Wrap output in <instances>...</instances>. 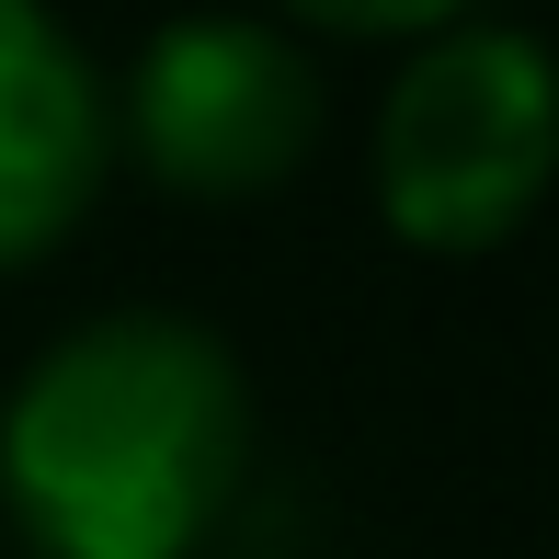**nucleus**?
Masks as SVG:
<instances>
[{"instance_id": "f257e3e1", "label": "nucleus", "mask_w": 559, "mask_h": 559, "mask_svg": "<svg viewBox=\"0 0 559 559\" xmlns=\"http://www.w3.org/2000/svg\"><path fill=\"white\" fill-rule=\"evenodd\" d=\"M251 468V377L183 309H92L0 389L23 559H194Z\"/></svg>"}, {"instance_id": "f03ea898", "label": "nucleus", "mask_w": 559, "mask_h": 559, "mask_svg": "<svg viewBox=\"0 0 559 559\" xmlns=\"http://www.w3.org/2000/svg\"><path fill=\"white\" fill-rule=\"evenodd\" d=\"M377 228L435 263L502 251L559 183V58L525 23H445L377 104Z\"/></svg>"}, {"instance_id": "7ed1b4c3", "label": "nucleus", "mask_w": 559, "mask_h": 559, "mask_svg": "<svg viewBox=\"0 0 559 559\" xmlns=\"http://www.w3.org/2000/svg\"><path fill=\"white\" fill-rule=\"evenodd\" d=\"M115 148L183 206H251L320 148V69L286 23L171 12L126 58Z\"/></svg>"}, {"instance_id": "20e7f679", "label": "nucleus", "mask_w": 559, "mask_h": 559, "mask_svg": "<svg viewBox=\"0 0 559 559\" xmlns=\"http://www.w3.org/2000/svg\"><path fill=\"white\" fill-rule=\"evenodd\" d=\"M115 183V81L46 0H0V274L46 263Z\"/></svg>"}, {"instance_id": "39448f33", "label": "nucleus", "mask_w": 559, "mask_h": 559, "mask_svg": "<svg viewBox=\"0 0 559 559\" xmlns=\"http://www.w3.org/2000/svg\"><path fill=\"white\" fill-rule=\"evenodd\" d=\"M309 35H445V23H491V0H286Z\"/></svg>"}]
</instances>
